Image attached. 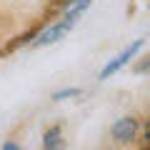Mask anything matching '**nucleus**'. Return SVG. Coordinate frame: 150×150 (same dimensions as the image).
I'll use <instances>...</instances> for the list:
<instances>
[{"mask_svg":"<svg viewBox=\"0 0 150 150\" xmlns=\"http://www.w3.org/2000/svg\"><path fill=\"white\" fill-rule=\"evenodd\" d=\"M140 133V120L135 115H123L110 125V138L115 145H133Z\"/></svg>","mask_w":150,"mask_h":150,"instance_id":"f257e3e1","label":"nucleus"},{"mask_svg":"<svg viewBox=\"0 0 150 150\" xmlns=\"http://www.w3.org/2000/svg\"><path fill=\"white\" fill-rule=\"evenodd\" d=\"M143 48H145V38H138V40H133L130 45H125V48L120 50V53L115 55L112 60H108V63L103 65V70H100V80H108L110 75H115L118 70H123L125 65H128V63H130V60H133Z\"/></svg>","mask_w":150,"mask_h":150,"instance_id":"f03ea898","label":"nucleus"},{"mask_svg":"<svg viewBox=\"0 0 150 150\" xmlns=\"http://www.w3.org/2000/svg\"><path fill=\"white\" fill-rule=\"evenodd\" d=\"M73 23H68V20H55V23H50L45 30H40L35 35V40H33V48H45V45H55V43H60V40H65V38L73 33Z\"/></svg>","mask_w":150,"mask_h":150,"instance_id":"7ed1b4c3","label":"nucleus"},{"mask_svg":"<svg viewBox=\"0 0 150 150\" xmlns=\"http://www.w3.org/2000/svg\"><path fill=\"white\" fill-rule=\"evenodd\" d=\"M90 8H93V0H70L68 5H65V10H63V20H68V23L75 25Z\"/></svg>","mask_w":150,"mask_h":150,"instance_id":"20e7f679","label":"nucleus"},{"mask_svg":"<svg viewBox=\"0 0 150 150\" xmlns=\"http://www.w3.org/2000/svg\"><path fill=\"white\" fill-rule=\"evenodd\" d=\"M43 148L45 150H63L65 148V138H63V128L60 125H50L43 133Z\"/></svg>","mask_w":150,"mask_h":150,"instance_id":"39448f33","label":"nucleus"},{"mask_svg":"<svg viewBox=\"0 0 150 150\" xmlns=\"http://www.w3.org/2000/svg\"><path fill=\"white\" fill-rule=\"evenodd\" d=\"M80 93H83L80 88H60V90H55L50 98H53L55 103H60V100H70V98H78Z\"/></svg>","mask_w":150,"mask_h":150,"instance_id":"423d86ee","label":"nucleus"},{"mask_svg":"<svg viewBox=\"0 0 150 150\" xmlns=\"http://www.w3.org/2000/svg\"><path fill=\"white\" fill-rule=\"evenodd\" d=\"M0 150H23V145L18 140H5V143L0 145Z\"/></svg>","mask_w":150,"mask_h":150,"instance_id":"0eeeda50","label":"nucleus"}]
</instances>
